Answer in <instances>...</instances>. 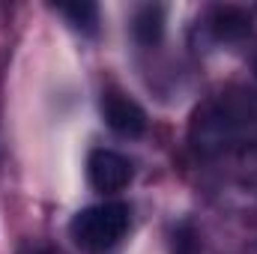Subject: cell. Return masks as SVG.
<instances>
[{"mask_svg":"<svg viewBox=\"0 0 257 254\" xmlns=\"http://www.w3.org/2000/svg\"><path fill=\"white\" fill-rule=\"evenodd\" d=\"M257 120V99H233L221 96L206 102L192 123V144L197 153H221L230 144H236L248 126Z\"/></svg>","mask_w":257,"mask_h":254,"instance_id":"obj_1","label":"cell"},{"mask_svg":"<svg viewBox=\"0 0 257 254\" xmlns=\"http://www.w3.org/2000/svg\"><path fill=\"white\" fill-rule=\"evenodd\" d=\"M128 221L132 209L123 200H105L75 212L69 221V236L84 254H105L126 236Z\"/></svg>","mask_w":257,"mask_h":254,"instance_id":"obj_2","label":"cell"},{"mask_svg":"<svg viewBox=\"0 0 257 254\" xmlns=\"http://www.w3.org/2000/svg\"><path fill=\"white\" fill-rule=\"evenodd\" d=\"M87 180L102 194H117L132 183V162L114 150H93L87 159Z\"/></svg>","mask_w":257,"mask_h":254,"instance_id":"obj_3","label":"cell"},{"mask_svg":"<svg viewBox=\"0 0 257 254\" xmlns=\"http://www.w3.org/2000/svg\"><path fill=\"white\" fill-rule=\"evenodd\" d=\"M102 117L105 123L114 129L117 135L123 138H141L147 132V114L144 108L128 99L126 93H117V90H108L102 93Z\"/></svg>","mask_w":257,"mask_h":254,"instance_id":"obj_4","label":"cell"},{"mask_svg":"<svg viewBox=\"0 0 257 254\" xmlns=\"http://www.w3.org/2000/svg\"><path fill=\"white\" fill-rule=\"evenodd\" d=\"M209 27L215 33V39H239L251 30V18L248 12L236 9V6H218L212 9V18H209Z\"/></svg>","mask_w":257,"mask_h":254,"instance_id":"obj_5","label":"cell"},{"mask_svg":"<svg viewBox=\"0 0 257 254\" xmlns=\"http://www.w3.org/2000/svg\"><path fill=\"white\" fill-rule=\"evenodd\" d=\"M132 33L141 45H156L165 33V9L162 6H141L135 21H132Z\"/></svg>","mask_w":257,"mask_h":254,"instance_id":"obj_6","label":"cell"},{"mask_svg":"<svg viewBox=\"0 0 257 254\" xmlns=\"http://www.w3.org/2000/svg\"><path fill=\"white\" fill-rule=\"evenodd\" d=\"M57 12L63 15L75 30H81L87 36H93L96 27H99V9H96V3H63V6H57Z\"/></svg>","mask_w":257,"mask_h":254,"instance_id":"obj_7","label":"cell"},{"mask_svg":"<svg viewBox=\"0 0 257 254\" xmlns=\"http://www.w3.org/2000/svg\"><path fill=\"white\" fill-rule=\"evenodd\" d=\"M18 254H60V251L51 248V245H45V242H30V245H24Z\"/></svg>","mask_w":257,"mask_h":254,"instance_id":"obj_8","label":"cell"},{"mask_svg":"<svg viewBox=\"0 0 257 254\" xmlns=\"http://www.w3.org/2000/svg\"><path fill=\"white\" fill-rule=\"evenodd\" d=\"M180 254H194V251L189 248V245H183V248H180Z\"/></svg>","mask_w":257,"mask_h":254,"instance_id":"obj_9","label":"cell"}]
</instances>
